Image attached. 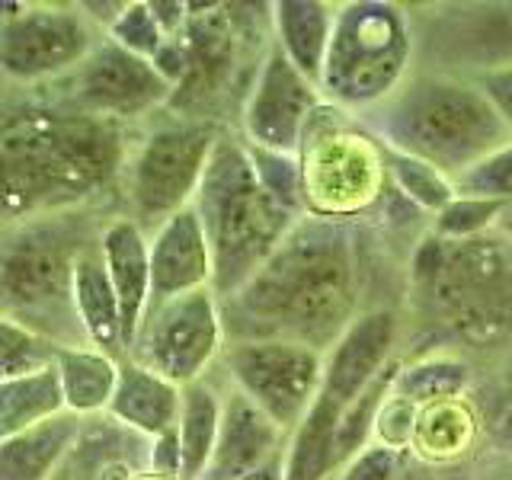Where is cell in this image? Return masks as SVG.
<instances>
[{
	"mask_svg": "<svg viewBox=\"0 0 512 480\" xmlns=\"http://www.w3.org/2000/svg\"><path fill=\"white\" fill-rule=\"evenodd\" d=\"M320 106H324L320 90L276 45H269L244 96L240 138L250 148L298 157L301 138Z\"/></svg>",
	"mask_w": 512,
	"mask_h": 480,
	"instance_id": "14",
	"label": "cell"
},
{
	"mask_svg": "<svg viewBox=\"0 0 512 480\" xmlns=\"http://www.w3.org/2000/svg\"><path fill=\"white\" fill-rule=\"evenodd\" d=\"M64 413L55 368L0 384V442Z\"/></svg>",
	"mask_w": 512,
	"mask_h": 480,
	"instance_id": "29",
	"label": "cell"
},
{
	"mask_svg": "<svg viewBox=\"0 0 512 480\" xmlns=\"http://www.w3.org/2000/svg\"><path fill=\"white\" fill-rule=\"evenodd\" d=\"M58 343L45 340L42 333L0 314V384L26 375H39L55 365Z\"/></svg>",
	"mask_w": 512,
	"mask_h": 480,
	"instance_id": "31",
	"label": "cell"
},
{
	"mask_svg": "<svg viewBox=\"0 0 512 480\" xmlns=\"http://www.w3.org/2000/svg\"><path fill=\"white\" fill-rule=\"evenodd\" d=\"M100 253L106 276L119 301L125 356L135 343V333L151 304V263H148V234L125 212L109 215L100 231Z\"/></svg>",
	"mask_w": 512,
	"mask_h": 480,
	"instance_id": "20",
	"label": "cell"
},
{
	"mask_svg": "<svg viewBox=\"0 0 512 480\" xmlns=\"http://www.w3.org/2000/svg\"><path fill=\"white\" fill-rule=\"evenodd\" d=\"M221 426V391L212 378L192 381L183 388L180 423H176V439H180L183 468L180 480H202L212 461L215 442Z\"/></svg>",
	"mask_w": 512,
	"mask_h": 480,
	"instance_id": "27",
	"label": "cell"
},
{
	"mask_svg": "<svg viewBox=\"0 0 512 480\" xmlns=\"http://www.w3.org/2000/svg\"><path fill=\"white\" fill-rule=\"evenodd\" d=\"M180 468H183V455H180V439H176V429L173 432H164V436H157V439H151L148 474L180 480Z\"/></svg>",
	"mask_w": 512,
	"mask_h": 480,
	"instance_id": "39",
	"label": "cell"
},
{
	"mask_svg": "<svg viewBox=\"0 0 512 480\" xmlns=\"http://www.w3.org/2000/svg\"><path fill=\"white\" fill-rule=\"evenodd\" d=\"M100 208L32 218L0 231V314L58 346H87L71 301L74 260L100 234Z\"/></svg>",
	"mask_w": 512,
	"mask_h": 480,
	"instance_id": "6",
	"label": "cell"
},
{
	"mask_svg": "<svg viewBox=\"0 0 512 480\" xmlns=\"http://www.w3.org/2000/svg\"><path fill=\"white\" fill-rule=\"evenodd\" d=\"M333 20H336V4H324V0H276L269 7L272 45L314 87L320 84V71H324Z\"/></svg>",
	"mask_w": 512,
	"mask_h": 480,
	"instance_id": "23",
	"label": "cell"
},
{
	"mask_svg": "<svg viewBox=\"0 0 512 480\" xmlns=\"http://www.w3.org/2000/svg\"><path fill=\"white\" fill-rule=\"evenodd\" d=\"M397 336L400 320L391 308L362 311L324 356V378L317 394L349 410L356 397L368 391V384H375L397 359Z\"/></svg>",
	"mask_w": 512,
	"mask_h": 480,
	"instance_id": "15",
	"label": "cell"
},
{
	"mask_svg": "<svg viewBox=\"0 0 512 480\" xmlns=\"http://www.w3.org/2000/svg\"><path fill=\"white\" fill-rule=\"evenodd\" d=\"M224 343L228 336H224L221 301L212 288H199L180 298L148 304L125 359H135L160 378L186 388L192 381L208 378L221 359Z\"/></svg>",
	"mask_w": 512,
	"mask_h": 480,
	"instance_id": "11",
	"label": "cell"
},
{
	"mask_svg": "<svg viewBox=\"0 0 512 480\" xmlns=\"http://www.w3.org/2000/svg\"><path fill=\"white\" fill-rule=\"evenodd\" d=\"M480 439H484L480 413L468 397H455L432 407H420L413 423L410 455L445 468V464H458L461 458H468Z\"/></svg>",
	"mask_w": 512,
	"mask_h": 480,
	"instance_id": "24",
	"label": "cell"
},
{
	"mask_svg": "<svg viewBox=\"0 0 512 480\" xmlns=\"http://www.w3.org/2000/svg\"><path fill=\"white\" fill-rule=\"evenodd\" d=\"M128 128L61 100L0 103V231L122 202Z\"/></svg>",
	"mask_w": 512,
	"mask_h": 480,
	"instance_id": "2",
	"label": "cell"
},
{
	"mask_svg": "<svg viewBox=\"0 0 512 480\" xmlns=\"http://www.w3.org/2000/svg\"><path fill=\"white\" fill-rule=\"evenodd\" d=\"M192 208L212 250V292L218 301L247 285L298 218H304L263 186L247 141L228 128L208 157Z\"/></svg>",
	"mask_w": 512,
	"mask_h": 480,
	"instance_id": "4",
	"label": "cell"
},
{
	"mask_svg": "<svg viewBox=\"0 0 512 480\" xmlns=\"http://www.w3.org/2000/svg\"><path fill=\"white\" fill-rule=\"evenodd\" d=\"M151 439L119 426L112 416L80 420V432L64 455L55 480H138L148 474Z\"/></svg>",
	"mask_w": 512,
	"mask_h": 480,
	"instance_id": "19",
	"label": "cell"
},
{
	"mask_svg": "<svg viewBox=\"0 0 512 480\" xmlns=\"http://www.w3.org/2000/svg\"><path fill=\"white\" fill-rule=\"evenodd\" d=\"M362 260L356 221L304 215L269 260L221 301L228 340H288L327 356L356 320Z\"/></svg>",
	"mask_w": 512,
	"mask_h": 480,
	"instance_id": "1",
	"label": "cell"
},
{
	"mask_svg": "<svg viewBox=\"0 0 512 480\" xmlns=\"http://www.w3.org/2000/svg\"><path fill=\"white\" fill-rule=\"evenodd\" d=\"M413 301L468 346L512 343V240L480 234L471 240L426 237L410 263Z\"/></svg>",
	"mask_w": 512,
	"mask_h": 480,
	"instance_id": "5",
	"label": "cell"
},
{
	"mask_svg": "<svg viewBox=\"0 0 512 480\" xmlns=\"http://www.w3.org/2000/svg\"><path fill=\"white\" fill-rule=\"evenodd\" d=\"M416 410L407 400H400L397 394L388 391V397L381 400L378 416H375V439L388 448H397V452L410 455V439H413V423H416Z\"/></svg>",
	"mask_w": 512,
	"mask_h": 480,
	"instance_id": "36",
	"label": "cell"
},
{
	"mask_svg": "<svg viewBox=\"0 0 512 480\" xmlns=\"http://www.w3.org/2000/svg\"><path fill=\"white\" fill-rule=\"evenodd\" d=\"M71 301H74V314H77L80 330H84L87 346L106 352L112 359H125L119 301L109 285V276H106V263L100 253V234L77 253L74 276H71Z\"/></svg>",
	"mask_w": 512,
	"mask_h": 480,
	"instance_id": "22",
	"label": "cell"
},
{
	"mask_svg": "<svg viewBox=\"0 0 512 480\" xmlns=\"http://www.w3.org/2000/svg\"><path fill=\"white\" fill-rule=\"evenodd\" d=\"M468 80H474V87L487 96V103L493 106L496 116H500L506 135L512 138V64H503V68H493V71H480Z\"/></svg>",
	"mask_w": 512,
	"mask_h": 480,
	"instance_id": "38",
	"label": "cell"
},
{
	"mask_svg": "<svg viewBox=\"0 0 512 480\" xmlns=\"http://www.w3.org/2000/svg\"><path fill=\"white\" fill-rule=\"evenodd\" d=\"M359 119L384 148L426 160L448 180L512 141L474 80L436 71L410 74L391 100Z\"/></svg>",
	"mask_w": 512,
	"mask_h": 480,
	"instance_id": "3",
	"label": "cell"
},
{
	"mask_svg": "<svg viewBox=\"0 0 512 480\" xmlns=\"http://www.w3.org/2000/svg\"><path fill=\"white\" fill-rule=\"evenodd\" d=\"M484 420V442L490 452L500 458V461H509L512 458V378L503 388V397L496 400L493 410L487 416H480Z\"/></svg>",
	"mask_w": 512,
	"mask_h": 480,
	"instance_id": "37",
	"label": "cell"
},
{
	"mask_svg": "<svg viewBox=\"0 0 512 480\" xmlns=\"http://www.w3.org/2000/svg\"><path fill=\"white\" fill-rule=\"evenodd\" d=\"M119 362L122 359H112L93 346H58L52 368L58 375L64 410L77 420L103 416L119 381Z\"/></svg>",
	"mask_w": 512,
	"mask_h": 480,
	"instance_id": "25",
	"label": "cell"
},
{
	"mask_svg": "<svg viewBox=\"0 0 512 480\" xmlns=\"http://www.w3.org/2000/svg\"><path fill=\"white\" fill-rule=\"evenodd\" d=\"M106 36L116 45H122V48H128V52H135L148 61H154V55L170 39L167 29L157 20L151 0H132V4H122L116 20L109 23Z\"/></svg>",
	"mask_w": 512,
	"mask_h": 480,
	"instance_id": "33",
	"label": "cell"
},
{
	"mask_svg": "<svg viewBox=\"0 0 512 480\" xmlns=\"http://www.w3.org/2000/svg\"><path fill=\"white\" fill-rule=\"evenodd\" d=\"M416 61V29L407 7L391 0L336 4L333 36L320 71V100L365 116L404 87Z\"/></svg>",
	"mask_w": 512,
	"mask_h": 480,
	"instance_id": "7",
	"label": "cell"
},
{
	"mask_svg": "<svg viewBox=\"0 0 512 480\" xmlns=\"http://www.w3.org/2000/svg\"><path fill=\"white\" fill-rule=\"evenodd\" d=\"M221 132L215 122L176 119L167 112L164 122L132 144L122 173V212L144 234L192 205Z\"/></svg>",
	"mask_w": 512,
	"mask_h": 480,
	"instance_id": "9",
	"label": "cell"
},
{
	"mask_svg": "<svg viewBox=\"0 0 512 480\" xmlns=\"http://www.w3.org/2000/svg\"><path fill=\"white\" fill-rule=\"evenodd\" d=\"M381 151H384V170H388L391 189L397 196H404L420 215L436 218L455 199V180H448L442 170L429 167L426 160L384 148V144Z\"/></svg>",
	"mask_w": 512,
	"mask_h": 480,
	"instance_id": "30",
	"label": "cell"
},
{
	"mask_svg": "<svg viewBox=\"0 0 512 480\" xmlns=\"http://www.w3.org/2000/svg\"><path fill=\"white\" fill-rule=\"evenodd\" d=\"M304 215L356 221L391 192L381 141L362 119L320 106L298 148Z\"/></svg>",
	"mask_w": 512,
	"mask_h": 480,
	"instance_id": "8",
	"label": "cell"
},
{
	"mask_svg": "<svg viewBox=\"0 0 512 480\" xmlns=\"http://www.w3.org/2000/svg\"><path fill=\"white\" fill-rule=\"evenodd\" d=\"M455 192L512 205V141H506L503 148H496L484 160H477L468 173H461L455 180Z\"/></svg>",
	"mask_w": 512,
	"mask_h": 480,
	"instance_id": "34",
	"label": "cell"
},
{
	"mask_svg": "<svg viewBox=\"0 0 512 480\" xmlns=\"http://www.w3.org/2000/svg\"><path fill=\"white\" fill-rule=\"evenodd\" d=\"M394 480H445V477H442V468H436V464H426L420 458L407 455L404 468L397 471Z\"/></svg>",
	"mask_w": 512,
	"mask_h": 480,
	"instance_id": "40",
	"label": "cell"
},
{
	"mask_svg": "<svg viewBox=\"0 0 512 480\" xmlns=\"http://www.w3.org/2000/svg\"><path fill=\"white\" fill-rule=\"evenodd\" d=\"M138 480H170V477H157V474H141Z\"/></svg>",
	"mask_w": 512,
	"mask_h": 480,
	"instance_id": "43",
	"label": "cell"
},
{
	"mask_svg": "<svg viewBox=\"0 0 512 480\" xmlns=\"http://www.w3.org/2000/svg\"><path fill=\"white\" fill-rule=\"evenodd\" d=\"M80 432L74 413H58L20 436L0 442V480H55Z\"/></svg>",
	"mask_w": 512,
	"mask_h": 480,
	"instance_id": "26",
	"label": "cell"
},
{
	"mask_svg": "<svg viewBox=\"0 0 512 480\" xmlns=\"http://www.w3.org/2000/svg\"><path fill=\"white\" fill-rule=\"evenodd\" d=\"M474 384L471 365L458 356H423L413 362H397L391 394L407 400L416 410L442 404V400L468 397Z\"/></svg>",
	"mask_w": 512,
	"mask_h": 480,
	"instance_id": "28",
	"label": "cell"
},
{
	"mask_svg": "<svg viewBox=\"0 0 512 480\" xmlns=\"http://www.w3.org/2000/svg\"><path fill=\"white\" fill-rule=\"evenodd\" d=\"M490 480H512V458L509 461H500L496 464V474Z\"/></svg>",
	"mask_w": 512,
	"mask_h": 480,
	"instance_id": "42",
	"label": "cell"
},
{
	"mask_svg": "<svg viewBox=\"0 0 512 480\" xmlns=\"http://www.w3.org/2000/svg\"><path fill=\"white\" fill-rule=\"evenodd\" d=\"M432 55L452 61L442 74L474 77L512 64V4H455L436 16Z\"/></svg>",
	"mask_w": 512,
	"mask_h": 480,
	"instance_id": "16",
	"label": "cell"
},
{
	"mask_svg": "<svg viewBox=\"0 0 512 480\" xmlns=\"http://www.w3.org/2000/svg\"><path fill=\"white\" fill-rule=\"evenodd\" d=\"M506 212H509L506 202L458 196L455 192V199L448 202L436 218H432L429 234L439 237V240H471V237L496 231V224L503 221Z\"/></svg>",
	"mask_w": 512,
	"mask_h": 480,
	"instance_id": "32",
	"label": "cell"
},
{
	"mask_svg": "<svg viewBox=\"0 0 512 480\" xmlns=\"http://www.w3.org/2000/svg\"><path fill=\"white\" fill-rule=\"evenodd\" d=\"M407 452H397L381 442H368L359 455H352L333 480H394L397 471L404 468Z\"/></svg>",
	"mask_w": 512,
	"mask_h": 480,
	"instance_id": "35",
	"label": "cell"
},
{
	"mask_svg": "<svg viewBox=\"0 0 512 480\" xmlns=\"http://www.w3.org/2000/svg\"><path fill=\"white\" fill-rule=\"evenodd\" d=\"M218 365L224 381L260 407L285 436L304 420L324 378V356L288 340H228Z\"/></svg>",
	"mask_w": 512,
	"mask_h": 480,
	"instance_id": "12",
	"label": "cell"
},
{
	"mask_svg": "<svg viewBox=\"0 0 512 480\" xmlns=\"http://www.w3.org/2000/svg\"><path fill=\"white\" fill-rule=\"evenodd\" d=\"M244 480H282V458H279V461H272V464H266L263 471H256V474H250V477H244Z\"/></svg>",
	"mask_w": 512,
	"mask_h": 480,
	"instance_id": "41",
	"label": "cell"
},
{
	"mask_svg": "<svg viewBox=\"0 0 512 480\" xmlns=\"http://www.w3.org/2000/svg\"><path fill=\"white\" fill-rule=\"evenodd\" d=\"M288 436L269 416L234 391L231 384L221 391V426L208 471L202 480H244L266 464L279 461Z\"/></svg>",
	"mask_w": 512,
	"mask_h": 480,
	"instance_id": "17",
	"label": "cell"
},
{
	"mask_svg": "<svg viewBox=\"0 0 512 480\" xmlns=\"http://www.w3.org/2000/svg\"><path fill=\"white\" fill-rule=\"evenodd\" d=\"M61 84L68 87L58 96L61 103L125 128L167 109L173 96L170 80L154 68V61L128 52L109 36Z\"/></svg>",
	"mask_w": 512,
	"mask_h": 480,
	"instance_id": "13",
	"label": "cell"
},
{
	"mask_svg": "<svg viewBox=\"0 0 512 480\" xmlns=\"http://www.w3.org/2000/svg\"><path fill=\"white\" fill-rule=\"evenodd\" d=\"M151 304L212 288V250L196 208H183L148 234Z\"/></svg>",
	"mask_w": 512,
	"mask_h": 480,
	"instance_id": "18",
	"label": "cell"
},
{
	"mask_svg": "<svg viewBox=\"0 0 512 480\" xmlns=\"http://www.w3.org/2000/svg\"><path fill=\"white\" fill-rule=\"evenodd\" d=\"M103 39L106 29L84 4H23L0 20V80L16 87L64 80Z\"/></svg>",
	"mask_w": 512,
	"mask_h": 480,
	"instance_id": "10",
	"label": "cell"
},
{
	"mask_svg": "<svg viewBox=\"0 0 512 480\" xmlns=\"http://www.w3.org/2000/svg\"><path fill=\"white\" fill-rule=\"evenodd\" d=\"M183 388L167 378H160L151 368L138 365L135 359L119 362V381L112 391L109 410L119 426L138 432L144 439H157L164 432H173L180 423Z\"/></svg>",
	"mask_w": 512,
	"mask_h": 480,
	"instance_id": "21",
	"label": "cell"
}]
</instances>
